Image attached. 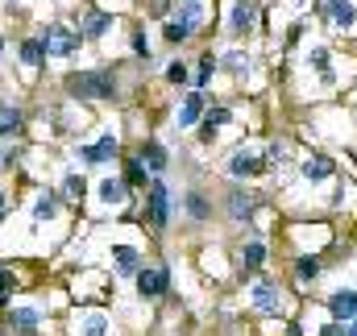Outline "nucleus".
Listing matches in <instances>:
<instances>
[{"mask_svg":"<svg viewBox=\"0 0 357 336\" xmlns=\"http://www.w3.org/2000/svg\"><path fill=\"white\" fill-rule=\"evenodd\" d=\"M204 21H208V8H204V0L175 4V13L162 21V38H167L171 46H183V42H191V38L204 29Z\"/></svg>","mask_w":357,"mask_h":336,"instance_id":"nucleus-1","label":"nucleus"},{"mask_svg":"<svg viewBox=\"0 0 357 336\" xmlns=\"http://www.w3.org/2000/svg\"><path fill=\"white\" fill-rule=\"evenodd\" d=\"M67 91L75 100H116V75L112 71H75V75H67Z\"/></svg>","mask_w":357,"mask_h":336,"instance_id":"nucleus-2","label":"nucleus"},{"mask_svg":"<svg viewBox=\"0 0 357 336\" xmlns=\"http://www.w3.org/2000/svg\"><path fill=\"white\" fill-rule=\"evenodd\" d=\"M171 187L162 183V174H154L150 178V187H146V224L154 229V233H167V224H171Z\"/></svg>","mask_w":357,"mask_h":336,"instance_id":"nucleus-3","label":"nucleus"},{"mask_svg":"<svg viewBox=\"0 0 357 336\" xmlns=\"http://www.w3.org/2000/svg\"><path fill=\"white\" fill-rule=\"evenodd\" d=\"M38 38H42V46H46V54H50V59H71V54H79V46L88 42V38H84V29L59 25V21H54V25H46Z\"/></svg>","mask_w":357,"mask_h":336,"instance_id":"nucleus-4","label":"nucleus"},{"mask_svg":"<svg viewBox=\"0 0 357 336\" xmlns=\"http://www.w3.org/2000/svg\"><path fill=\"white\" fill-rule=\"evenodd\" d=\"M258 13H262L258 0H233V4H229V17H225V33H229V38L254 33V29H258Z\"/></svg>","mask_w":357,"mask_h":336,"instance_id":"nucleus-5","label":"nucleus"},{"mask_svg":"<svg viewBox=\"0 0 357 336\" xmlns=\"http://www.w3.org/2000/svg\"><path fill=\"white\" fill-rule=\"evenodd\" d=\"M258 204H262V195L258 191H250V187H229V195H225V212H229V220L233 224H250L254 220V212H258Z\"/></svg>","mask_w":357,"mask_h":336,"instance_id":"nucleus-6","label":"nucleus"},{"mask_svg":"<svg viewBox=\"0 0 357 336\" xmlns=\"http://www.w3.org/2000/svg\"><path fill=\"white\" fill-rule=\"evenodd\" d=\"M312 8H316L337 33H345V29H354L357 25V4L354 0H312Z\"/></svg>","mask_w":357,"mask_h":336,"instance_id":"nucleus-7","label":"nucleus"},{"mask_svg":"<svg viewBox=\"0 0 357 336\" xmlns=\"http://www.w3.org/2000/svg\"><path fill=\"white\" fill-rule=\"evenodd\" d=\"M133 282H137V295L142 299H162L167 291H171V270L158 261V266H142L137 274H133Z\"/></svg>","mask_w":357,"mask_h":336,"instance_id":"nucleus-8","label":"nucleus"},{"mask_svg":"<svg viewBox=\"0 0 357 336\" xmlns=\"http://www.w3.org/2000/svg\"><path fill=\"white\" fill-rule=\"evenodd\" d=\"M116 154H121V142H116L112 133H104L96 146H79V150H75L79 167H108V162H116Z\"/></svg>","mask_w":357,"mask_h":336,"instance_id":"nucleus-9","label":"nucleus"},{"mask_svg":"<svg viewBox=\"0 0 357 336\" xmlns=\"http://www.w3.org/2000/svg\"><path fill=\"white\" fill-rule=\"evenodd\" d=\"M38 328H42V312L38 307H8L4 336H38Z\"/></svg>","mask_w":357,"mask_h":336,"instance_id":"nucleus-10","label":"nucleus"},{"mask_svg":"<svg viewBox=\"0 0 357 336\" xmlns=\"http://www.w3.org/2000/svg\"><path fill=\"white\" fill-rule=\"evenodd\" d=\"M204 112H208V96L199 91V87H191L183 100H178V112H175V125L178 129H195L199 121H204Z\"/></svg>","mask_w":357,"mask_h":336,"instance_id":"nucleus-11","label":"nucleus"},{"mask_svg":"<svg viewBox=\"0 0 357 336\" xmlns=\"http://www.w3.org/2000/svg\"><path fill=\"white\" fill-rule=\"evenodd\" d=\"M250 303H254V312H262V316H278V312H282V291H278L270 278H262V282L250 287Z\"/></svg>","mask_w":357,"mask_h":336,"instance_id":"nucleus-12","label":"nucleus"},{"mask_svg":"<svg viewBox=\"0 0 357 336\" xmlns=\"http://www.w3.org/2000/svg\"><path fill=\"white\" fill-rule=\"evenodd\" d=\"M262 170H266V162H262L258 154H250V150H233L229 162H225V174L237 178V183H241V178H254V174H262Z\"/></svg>","mask_w":357,"mask_h":336,"instance_id":"nucleus-13","label":"nucleus"},{"mask_svg":"<svg viewBox=\"0 0 357 336\" xmlns=\"http://www.w3.org/2000/svg\"><path fill=\"white\" fill-rule=\"evenodd\" d=\"M225 125H233V108L229 104H208V112H204V121H199V146H212V137H216V129H225Z\"/></svg>","mask_w":357,"mask_h":336,"instance_id":"nucleus-14","label":"nucleus"},{"mask_svg":"<svg viewBox=\"0 0 357 336\" xmlns=\"http://www.w3.org/2000/svg\"><path fill=\"white\" fill-rule=\"evenodd\" d=\"M262 266H266V241H262V233L250 224V241L241 245V270L254 274V270H262Z\"/></svg>","mask_w":357,"mask_h":336,"instance_id":"nucleus-15","label":"nucleus"},{"mask_svg":"<svg viewBox=\"0 0 357 336\" xmlns=\"http://www.w3.org/2000/svg\"><path fill=\"white\" fill-rule=\"evenodd\" d=\"M328 312H333V320L349 324V320L357 316V291L354 287H337V291L328 295Z\"/></svg>","mask_w":357,"mask_h":336,"instance_id":"nucleus-16","label":"nucleus"},{"mask_svg":"<svg viewBox=\"0 0 357 336\" xmlns=\"http://www.w3.org/2000/svg\"><path fill=\"white\" fill-rule=\"evenodd\" d=\"M299 174H303L307 183H324V178L337 174V162H333L328 154H307V158L299 162Z\"/></svg>","mask_w":357,"mask_h":336,"instance_id":"nucleus-17","label":"nucleus"},{"mask_svg":"<svg viewBox=\"0 0 357 336\" xmlns=\"http://www.w3.org/2000/svg\"><path fill=\"white\" fill-rule=\"evenodd\" d=\"M142 266L146 261H142V253L133 250V245H112V270H116V278H133Z\"/></svg>","mask_w":357,"mask_h":336,"instance_id":"nucleus-18","label":"nucleus"},{"mask_svg":"<svg viewBox=\"0 0 357 336\" xmlns=\"http://www.w3.org/2000/svg\"><path fill=\"white\" fill-rule=\"evenodd\" d=\"M137 154H142V162L150 167V174H167V167H171V154H167V146H162V142H154V137H146Z\"/></svg>","mask_w":357,"mask_h":336,"instance_id":"nucleus-19","label":"nucleus"},{"mask_svg":"<svg viewBox=\"0 0 357 336\" xmlns=\"http://www.w3.org/2000/svg\"><path fill=\"white\" fill-rule=\"evenodd\" d=\"M96 195H100L104 208H121V204H129V183L125 178H100Z\"/></svg>","mask_w":357,"mask_h":336,"instance_id":"nucleus-20","label":"nucleus"},{"mask_svg":"<svg viewBox=\"0 0 357 336\" xmlns=\"http://www.w3.org/2000/svg\"><path fill=\"white\" fill-rule=\"evenodd\" d=\"M183 212H187L195 224H208V220H212V199H208L204 191H195V187H191V191L183 195Z\"/></svg>","mask_w":357,"mask_h":336,"instance_id":"nucleus-21","label":"nucleus"},{"mask_svg":"<svg viewBox=\"0 0 357 336\" xmlns=\"http://www.w3.org/2000/svg\"><path fill=\"white\" fill-rule=\"evenodd\" d=\"M63 212V191H38L33 195V220H54Z\"/></svg>","mask_w":357,"mask_h":336,"instance_id":"nucleus-22","label":"nucleus"},{"mask_svg":"<svg viewBox=\"0 0 357 336\" xmlns=\"http://www.w3.org/2000/svg\"><path fill=\"white\" fill-rule=\"evenodd\" d=\"M25 133V112L17 104H0V137H21Z\"/></svg>","mask_w":357,"mask_h":336,"instance_id":"nucleus-23","label":"nucleus"},{"mask_svg":"<svg viewBox=\"0 0 357 336\" xmlns=\"http://www.w3.org/2000/svg\"><path fill=\"white\" fill-rule=\"evenodd\" d=\"M17 54H21V67H25V71H38V67L50 59V54H46V46H42V38H25Z\"/></svg>","mask_w":357,"mask_h":336,"instance_id":"nucleus-24","label":"nucleus"},{"mask_svg":"<svg viewBox=\"0 0 357 336\" xmlns=\"http://www.w3.org/2000/svg\"><path fill=\"white\" fill-rule=\"evenodd\" d=\"M220 71H229L233 79H245L254 71V59L245 50H229V54H220Z\"/></svg>","mask_w":357,"mask_h":336,"instance_id":"nucleus-25","label":"nucleus"},{"mask_svg":"<svg viewBox=\"0 0 357 336\" xmlns=\"http://www.w3.org/2000/svg\"><path fill=\"white\" fill-rule=\"evenodd\" d=\"M79 29H84L88 42H100V38L112 29V13H104V8H100V13H88V17L79 21Z\"/></svg>","mask_w":357,"mask_h":336,"instance_id":"nucleus-26","label":"nucleus"},{"mask_svg":"<svg viewBox=\"0 0 357 336\" xmlns=\"http://www.w3.org/2000/svg\"><path fill=\"white\" fill-rule=\"evenodd\" d=\"M121 162H125V183H129V187H150V178H154V174H150V167L142 162V154L121 158Z\"/></svg>","mask_w":357,"mask_h":336,"instance_id":"nucleus-27","label":"nucleus"},{"mask_svg":"<svg viewBox=\"0 0 357 336\" xmlns=\"http://www.w3.org/2000/svg\"><path fill=\"white\" fill-rule=\"evenodd\" d=\"M108 316L104 312H79V336H108Z\"/></svg>","mask_w":357,"mask_h":336,"instance_id":"nucleus-28","label":"nucleus"},{"mask_svg":"<svg viewBox=\"0 0 357 336\" xmlns=\"http://www.w3.org/2000/svg\"><path fill=\"white\" fill-rule=\"evenodd\" d=\"M216 71H220V54H199V67H195V79H191V84L204 91V87L212 84Z\"/></svg>","mask_w":357,"mask_h":336,"instance_id":"nucleus-29","label":"nucleus"},{"mask_svg":"<svg viewBox=\"0 0 357 336\" xmlns=\"http://www.w3.org/2000/svg\"><path fill=\"white\" fill-rule=\"evenodd\" d=\"M320 270H324V261H320L316 253H303V257L295 261V278H299V282H316Z\"/></svg>","mask_w":357,"mask_h":336,"instance_id":"nucleus-30","label":"nucleus"},{"mask_svg":"<svg viewBox=\"0 0 357 336\" xmlns=\"http://www.w3.org/2000/svg\"><path fill=\"white\" fill-rule=\"evenodd\" d=\"M287 158H291V146H287V142H270V150L262 154L266 170H282L287 167Z\"/></svg>","mask_w":357,"mask_h":336,"instance_id":"nucleus-31","label":"nucleus"},{"mask_svg":"<svg viewBox=\"0 0 357 336\" xmlns=\"http://www.w3.org/2000/svg\"><path fill=\"white\" fill-rule=\"evenodd\" d=\"M84 195H88V183H84V174H67V178H63V199L79 204Z\"/></svg>","mask_w":357,"mask_h":336,"instance_id":"nucleus-32","label":"nucleus"},{"mask_svg":"<svg viewBox=\"0 0 357 336\" xmlns=\"http://www.w3.org/2000/svg\"><path fill=\"white\" fill-rule=\"evenodd\" d=\"M129 46H133V54H137L142 63H154V50H150V38H146V29H133V33H129Z\"/></svg>","mask_w":357,"mask_h":336,"instance_id":"nucleus-33","label":"nucleus"},{"mask_svg":"<svg viewBox=\"0 0 357 336\" xmlns=\"http://www.w3.org/2000/svg\"><path fill=\"white\" fill-rule=\"evenodd\" d=\"M307 63L320 71V79H324V84H333V71H328V50H324V46H316V50L307 54Z\"/></svg>","mask_w":357,"mask_h":336,"instance_id":"nucleus-34","label":"nucleus"},{"mask_svg":"<svg viewBox=\"0 0 357 336\" xmlns=\"http://www.w3.org/2000/svg\"><path fill=\"white\" fill-rule=\"evenodd\" d=\"M167 84H175V87H183V84H191V67L183 63V59H175L171 67H167Z\"/></svg>","mask_w":357,"mask_h":336,"instance_id":"nucleus-35","label":"nucleus"},{"mask_svg":"<svg viewBox=\"0 0 357 336\" xmlns=\"http://www.w3.org/2000/svg\"><path fill=\"white\" fill-rule=\"evenodd\" d=\"M13 282H17V278H13V270H0V307H8V303H13Z\"/></svg>","mask_w":357,"mask_h":336,"instance_id":"nucleus-36","label":"nucleus"},{"mask_svg":"<svg viewBox=\"0 0 357 336\" xmlns=\"http://www.w3.org/2000/svg\"><path fill=\"white\" fill-rule=\"evenodd\" d=\"M17 162H21V146H4L0 150V170H13Z\"/></svg>","mask_w":357,"mask_h":336,"instance_id":"nucleus-37","label":"nucleus"},{"mask_svg":"<svg viewBox=\"0 0 357 336\" xmlns=\"http://www.w3.org/2000/svg\"><path fill=\"white\" fill-rule=\"evenodd\" d=\"M175 13V0H150V17H167Z\"/></svg>","mask_w":357,"mask_h":336,"instance_id":"nucleus-38","label":"nucleus"},{"mask_svg":"<svg viewBox=\"0 0 357 336\" xmlns=\"http://www.w3.org/2000/svg\"><path fill=\"white\" fill-rule=\"evenodd\" d=\"M320 336H349V328H345L341 320H333V324H324V328H320Z\"/></svg>","mask_w":357,"mask_h":336,"instance_id":"nucleus-39","label":"nucleus"},{"mask_svg":"<svg viewBox=\"0 0 357 336\" xmlns=\"http://www.w3.org/2000/svg\"><path fill=\"white\" fill-rule=\"evenodd\" d=\"M287 336H303V328L299 324H287Z\"/></svg>","mask_w":357,"mask_h":336,"instance_id":"nucleus-40","label":"nucleus"},{"mask_svg":"<svg viewBox=\"0 0 357 336\" xmlns=\"http://www.w3.org/2000/svg\"><path fill=\"white\" fill-rule=\"evenodd\" d=\"M345 328H349V336H357V316L349 320V324H345Z\"/></svg>","mask_w":357,"mask_h":336,"instance_id":"nucleus-41","label":"nucleus"},{"mask_svg":"<svg viewBox=\"0 0 357 336\" xmlns=\"http://www.w3.org/2000/svg\"><path fill=\"white\" fill-rule=\"evenodd\" d=\"M4 204H8V199H4V191H0V212H4Z\"/></svg>","mask_w":357,"mask_h":336,"instance_id":"nucleus-42","label":"nucleus"},{"mask_svg":"<svg viewBox=\"0 0 357 336\" xmlns=\"http://www.w3.org/2000/svg\"><path fill=\"white\" fill-rule=\"evenodd\" d=\"M0 54H4V38H0Z\"/></svg>","mask_w":357,"mask_h":336,"instance_id":"nucleus-43","label":"nucleus"},{"mask_svg":"<svg viewBox=\"0 0 357 336\" xmlns=\"http://www.w3.org/2000/svg\"><path fill=\"white\" fill-rule=\"evenodd\" d=\"M175 4H187V0H175Z\"/></svg>","mask_w":357,"mask_h":336,"instance_id":"nucleus-44","label":"nucleus"}]
</instances>
